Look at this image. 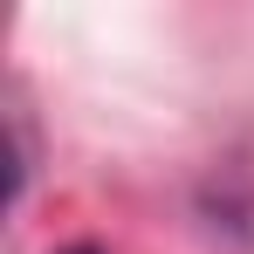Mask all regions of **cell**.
I'll list each match as a JSON object with an SVG mask.
<instances>
[{"label":"cell","mask_w":254,"mask_h":254,"mask_svg":"<svg viewBox=\"0 0 254 254\" xmlns=\"http://www.w3.org/2000/svg\"><path fill=\"white\" fill-rule=\"evenodd\" d=\"M69 254H103V248H69Z\"/></svg>","instance_id":"cell-1"}]
</instances>
